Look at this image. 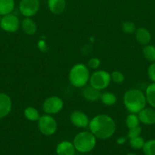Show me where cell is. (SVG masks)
Here are the masks:
<instances>
[{
    "mask_svg": "<svg viewBox=\"0 0 155 155\" xmlns=\"http://www.w3.org/2000/svg\"><path fill=\"white\" fill-rule=\"evenodd\" d=\"M90 131L97 139H106L115 133L116 125L114 120L106 114H99L90 120Z\"/></svg>",
    "mask_w": 155,
    "mask_h": 155,
    "instance_id": "obj_1",
    "label": "cell"
},
{
    "mask_svg": "<svg viewBox=\"0 0 155 155\" xmlns=\"http://www.w3.org/2000/svg\"><path fill=\"white\" fill-rule=\"evenodd\" d=\"M123 104L129 113L138 114L142 109L146 107L147 99L145 94L139 89H129L124 94Z\"/></svg>",
    "mask_w": 155,
    "mask_h": 155,
    "instance_id": "obj_2",
    "label": "cell"
},
{
    "mask_svg": "<svg viewBox=\"0 0 155 155\" xmlns=\"http://www.w3.org/2000/svg\"><path fill=\"white\" fill-rule=\"evenodd\" d=\"M89 68L84 64L78 63L71 68L68 74L70 83L76 88L86 86L90 80Z\"/></svg>",
    "mask_w": 155,
    "mask_h": 155,
    "instance_id": "obj_3",
    "label": "cell"
},
{
    "mask_svg": "<svg viewBox=\"0 0 155 155\" xmlns=\"http://www.w3.org/2000/svg\"><path fill=\"white\" fill-rule=\"evenodd\" d=\"M96 139L91 131H84L78 133L74 138L73 145L75 150L81 153H88L92 151L96 145Z\"/></svg>",
    "mask_w": 155,
    "mask_h": 155,
    "instance_id": "obj_4",
    "label": "cell"
},
{
    "mask_svg": "<svg viewBox=\"0 0 155 155\" xmlns=\"http://www.w3.org/2000/svg\"><path fill=\"white\" fill-rule=\"evenodd\" d=\"M90 85L95 89L101 91L106 89L111 82V75L109 72L103 70L97 71L90 77Z\"/></svg>",
    "mask_w": 155,
    "mask_h": 155,
    "instance_id": "obj_5",
    "label": "cell"
},
{
    "mask_svg": "<svg viewBox=\"0 0 155 155\" xmlns=\"http://www.w3.org/2000/svg\"><path fill=\"white\" fill-rule=\"evenodd\" d=\"M37 123L39 131L44 136H52L57 130V123L52 115L44 114L40 116Z\"/></svg>",
    "mask_w": 155,
    "mask_h": 155,
    "instance_id": "obj_6",
    "label": "cell"
},
{
    "mask_svg": "<svg viewBox=\"0 0 155 155\" xmlns=\"http://www.w3.org/2000/svg\"><path fill=\"white\" fill-rule=\"evenodd\" d=\"M64 107L63 100L59 96H50L43 103V110L46 114L53 115L59 113Z\"/></svg>",
    "mask_w": 155,
    "mask_h": 155,
    "instance_id": "obj_7",
    "label": "cell"
},
{
    "mask_svg": "<svg viewBox=\"0 0 155 155\" xmlns=\"http://www.w3.org/2000/svg\"><path fill=\"white\" fill-rule=\"evenodd\" d=\"M21 26V22L16 15L13 14L2 16L0 19V27L4 31L8 33H15L18 31Z\"/></svg>",
    "mask_w": 155,
    "mask_h": 155,
    "instance_id": "obj_8",
    "label": "cell"
},
{
    "mask_svg": "<svg viewBox=\"0 0 155 155\" xmlns=\"http://www.w3.org/2000/svg\"><path fill=\"white\" fill-rule=\"evenodd\" d=\"M19 12L25 18H30L36 15L40 9L39 0H21L19 2Z\"/></svg>",
    "mask_w": 155,
    "mask_h": 155,
    "instance_id": "obj_9",
    "label": "cell"
},
{
    "mask_svg": "<svg viewBox=\"0 0 155 155\" xmlns=\"http://www.w3.org/2000/svg\"><path fill=\"white\" fill-rule=\"evenodd\" d=\"M70 121L74 127L78 128H86L90 123V120L86 114L81 110L73 111L70 115Z\"/></svg>",
    "mask_w": 155,
    "mask_h": 155,
    "instance_id": "obj_10",
    "label": "cell"
},
{
    "mask_svg": "<svg viewBox=\"0 0 155 155\" xmlns=\"http://www.w3.org/2000/svg\"><path fill=\"white\" fill-rule=\"evenodd\" d=\"M12 102L11 98L5 93L0 92V119L5 118L12 110Z\"/></svg>",
    "mask_w": 155,
    "mask_h": 155,
    "instance_id": "obj_11",
    "label": "cell"
},
{
    "mask_svg": "<svg viewBox=\"0 0 155 155\" xmlns=\"http://www.w3.org/2000/svg\"><path fill=\"white\" fill-rule=\"evenodd\" d=\"M140 122L145 125L155 124V110L151 107H144L138 114Z\"/></svg>",
    "mask_w": 155,
    "mask_h": 155,
    "instance_id": "obj_12",
    "label": "cell"
},
{
    "mask_svg": "<svg viewBox=\"0 0 155 155\" xmlns=\"http://www.w3.org/2000/svg\"><path fill=\"white\" fill-rule=\"evenodd\" d=\"M47 5L50 12L54 15H61L66 8L65 0H47Z\"/></svg>",
    "mask_w": 155,
    "mask_h": 155,
    "instance_id": "obj_13",
    "label": "cell"
},
{
    "mask_svg": "<svg viewBox=\"0 0 155 155\" xmlns=\"http://www.w3.org/2000/svg\"><path fill=\"white\" fill-rule=\"evenodd\" d=\"M82 95L87 101L93 102V101H98L99 99H100L101 92L100 90L95 89L90 85L84 88L82 90Z\"/></svg>",
    "mask_w": 155,
    "mask_h": 155,
    "instance_id": "obj_14",
    "label": "cell"
},
{
    "mask_svg": "<svg viewBox=\"0 0 155 155\" xmlns=\"http://www.w3.org/2000/svg\"><path fill=\"white\" fill-rule=\"evenodd\" d=\"M135 39L141 45H147L151 40L150 33L144 27H139L135 32Z\"/></svg>",
    "mask_w": 155,
    "mask_h": 155,
    "instance_id": "obj_15",
    "label": "cell"
},
{
    "mask_svg": "<svg viewBox=\"0 0 155 155\" xmlns=\"http://www.w3.org/2000/svg\"><path fill=\"white\" fill-rule=\"evenodd\" d=\"M75 153V148L71 142L64 141L60 142L56 148L57 155H74Z\"/></svg>",
    "mask_w": 155,
    "mask_h": 155,
    "instance_id": "obj_16",
    "label": "cell"
},
{
    "mask_svg": "<svg viewBox=\"0 0 155 155\" xmlns=\"http://www.w3.org/2000/svg\"><path fill=\"white\" fill-rule=\"evenodd\" d=\"M21 26L24 33L27 35H30V36L34 34L37 30L36 23L30 18H24L21 22Z\"/></svg>",
    "mask_w": 155,
    "mask_h": 155,
    "instance_id": "obj_17",
    "label": "cell"
},
{
    "mask_svg": "<svg viewBox=\"0 0 155 155\" xmlns=\"http://www.w3.org/2000/svg\"><path fill=\"white\" fill-rule=\"evenodd\" d=\"M15 0H0V16L11 14L15 9Z\"/></svg>",
    "mask_w": 155,
    "mask_h": 155,
    "instance_id": "obj_18",
    "label": "cell"
},
{
    "mask_svg": "<svg viewBox=\"0 0 155 155\" xmlns=\"http://www.w3.org/2000/svg\"><path fill=\"white\" fill-rule=\"evenodd\" d=\"M24 115L27 120L31 122L38 121V120L40 117L39 111L33 107H27L24 109Z\"/></svg>",
    "mask_w": 155,
    "mask_h": 155,
    "instance_id": "obj_19",
    "label": "cell"
},
{
    "mask_svg": "<svg viewBox=\"0 0 155 155\" xmlns=\"http://www.w3.org/2000/svg\"><path fill=\"white\" fill-rule=\"evenodd\" d=\"M145 96L147 103L155 108V83H151L147 86L145 90Z\"/></svg>",
    "mask_w": 155,
    "mask_h": 155,
    "instance_id": "obj_20",
    "label": "cell"
},
{
    "mask_svg": "<svg viewBox=\"0 0 155 155\" xmlns=\"http://www.w3.org/2000/svg\"><path fill=\"white\" fill-rule=\"evenodd\" d=\"M100 100L102 103L106 106L113 105L116 103L117 98L115 94L110 92H105L101 93L100 95Z\"/></svg>",
    "mask_w": 155,
    "mask_h": 155,
    "instance_id": "obj_21",
    "label": "cell"
},
{
    "mask_svg": "<svg viewBox=\"0 0 155 155\" xmlns=\"http://www.w3.org/2000/svg\"><path fill=\"white\" fill-rule=\"evenodd\" d=\"M143 54L147 61L155 62V46L152 45H146L143 48Z\"/></svg>",
    "mask_w": 155,
    "mask_h": 155,
    "instance_id": "obj_22",
    "label": "cell"
},
{
    "mask_svg": "<svg viewBox=\"0 0 155 155\" xmlns=\"http://www.w3.org/2000/svg\"><path fill=\"white\" fill-rule=\"evenodd\" d=\"M140 120L138 119V115H136V114H131L127 116L126 119V127H128V129H132L134 127H136L138 126H139Z\"/></svg>",
    "mask_w": 155,
    "mask_h": 155,
    "instance_id": "obj_23",
    "label": "cell"
},
{
    "mask_svg": "<svg viewBox=\"0 0 155 155\" xmlns=\"http://www.w3.org/2000/svg\"><path fill=\"white\" fill-rule=\"evenodd\" d=\"M142 149L145 155H155V139H150L144 142Z\"/></svg>",
    "mask_w": 155,
    "mask_h": 155,
    "instance_id": "obj_24",
    "label": "cell"
},
{
    "mask_svg": "<svg viewBox=\"0 0 155 155\" xmlns=\"http://www.w3.org/2000/svg\"><path fill=\"white\" fill-rule=\"evenodd\" d=\"M144 140L142 137L141 136H138V137L133 138V139H129V144H130L131 147L135 149H141L143 148L144 145Z\"/></svg>",
    "mask_w": 155,
    "mask_h": 155,
    "instance_id": "obj_25",
    "label": "cell"
},
{
    "mask_svg": "<svg viewBox=\"0 0 155 155\" xmlns=\"http://www.w3.org/2000/svg\"><path fill=\"white\" fill-rule=\"evenodd\" d=\"M122 28L124 33H128V34H132L134 33L136 30V27L132 21H125L122 25Z\"/></svg>",
    "mask_w": 155,
    "mask_h": 155,
    "instance_id": "obj_26",
    "label": "cell"
},
{
    "mask_svg": "<svg viewBox=\"0 0 155 155\" xmlns=\"http://www.w3.org/2000/svg\"><path fill=\"white\" fill-rule=\"evenodd\" d=\"M111 75V81L114 82L116 84H121L124 82L125 80V77L122 74V73H121L119 71H115L110 74Z\"/></svg>",
    "mask_w": 155,
    "mask_h": 155,
    "instance_id": "obj_27",
    "label": "cell"
},
{
    "mask_svg": "<svg viewBox=\"0 0 155 155\" xmlns=\"http://www.w3.org/2000/svg\"><path fill=\"white\" fill-rule=\"evenodd\" d=\"M141 133V127L140 126H138L136 127H134V128L129 129V133H128L127 137L130 139H133V138L138 137L140 136Z\"/></svg>",
    "mask_w": 155,
    "mask_h": 155,
    "instance_id": "obj_28",
    "label": "cell"
},
{
    "mask_svg": "<svg viewBox=\"0 0 155 155\" xmlns=\"http://www.w3.org/2000/svg\"><path fill=\"white\" fill-rule=\"evenodd\" d=\"M100 65V59L97 58H92L88 62V67L91 69H97Z\"/></svg>",
    "mask_w": 155,
    "mask_h": 155,
    "instance_id": "obj_29",
    "label": "cell"
},
{
    "mask_svg": "<svg viewBox=\"0 0 155 155\" xmlns=\"http://www.w3.org/2000/svg\"><path fill=\"white\" fill-rule=\"evenodd\" d=\"M147 75L149 79L151 80L153 83H155V62H153L147 69Z\"/></svg>",
    "mask_w": 155,
    "mask_h": 155,
    "instance_id": "obj_30",
    "label": "cell"
},
{
    "mask_svg": "<svg viewBox=\"0 0 155 155\" xmlns=\"http://www.w3.org/2000/svg\"><path fill=\"white\" fill-rule=\"evenodd\" d=\"M126 137H125V136H122V137H119L118 139L116 140V142L118 144H119V145H122V144H124L125 142H126Z\"/></svg>",
    "mask_w": 155,
    "mask_h": 155,
    "instance_id": "obj_31",
    "label": "cell"
},
{
    "mask_svg": "<svg viewBox=\"0 0 155 155\" xmlns=\"http://www.w3.org/2000/svg\"><path fill=\"white\" fill-rule=\"evenodd\" d=\"M127 155H137V154H132V153H130V154H128Z\"/></svg>",
    "mask_w": 155,
    "mask_h": 155,
    "instance_id": "obj_32",
    "label": "cell"
}]
</instances>
